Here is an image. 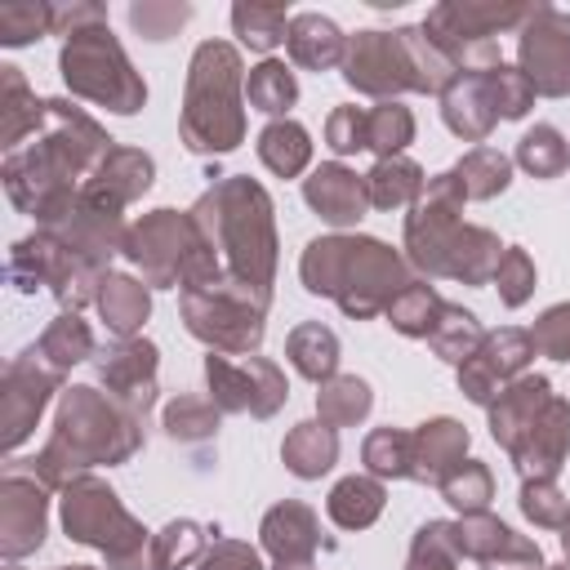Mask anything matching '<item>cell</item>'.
<instances>
[{
    "instance_id": "6da1fadb",
    "label": "cell",
    "mask_w": 570,
    "mask_h": 570,
    "mask_svg": "<svg viewBox=\"0 0 570 570\" xmlns=\"http://www.w3.org/2000/svg\"><path fill=\"white\" fill-rule=\"evenodd\" d=\"M116 151L98 120L62 98H45V116L27 142L4 156V191L40 227H53L76 205L94 169Z\"/></svg>"
},
{
    "instance_id": "7a4b0ae2",
    "label": "cell",
    "mask_w": 570,
    "mask_h": 570,
    "mask_svg": "<svg viewBox=\"0 0 570 570\" xmlns=\"http://www.w3.org/2000/svg\"><path fill=\"white\" fill-rule=\"evenodd\" d=\"M142 445V419L129 414L111 392L98 387H67L58 401L53 436L31 459V472L45 490H67L85 468L125 463Z\"/></svg>"
},
{
    "instance_id": "3957f363",
    "label": "cell",
    "mask_w": 570,
    "mask_h": 570,
    "mask_svg": "<svg viewBox=\"0 0 570 570\" xmlns=\"http://www.w3.org/2000/svg\"><path fill=\"white\" fill-rule=\"evenodd\" d=\"M196 227L214 245L223 276L272 294L276 276V218L272 196L254 178H223L191 205Z\"/></svg>"
},
{
    "instance_id": "277c9868",
    "label": "cell",
    "mask_w": 570,
    "mask_h": 570,
    "mask_svg": "<svg viewBox=\"0 0 570 570\" xmlns=\"http://www.w3.org/2000/svg\"><path fill=\"white\" fill-rule=\"evenodd\" d=\"M298 276L312 294L334 298L347 316L365 321L387 312L410 285V263L374 236H316L303 249Z\"/></svg>"
},
{
    "instance_id": "5b68a950",
    "label": "cell",
    "mask_w": 570,
    "mask_h": 570,
    "mask_svg": "<svg viewBox=\"0 0 570 570\" xmlns=\"http://www.w3.org/2000/svg\"><path fill=\"white\" fill-rule=\"evenodd\" d=\"M178 129L196 156H223L245 142V67L236 45L227 40L196 45Z\"/></svg>"
},
{
    "instance_id": "8992f818",
    "label": "cell",
    "mask_w": 570,
    "mask_h": 570,
    "mask_svg": "<svg viewBox=\"0 0 570 570\" xmlns=\"http://www.w3.org/2000/svg\"><path fill=\"white\" fill-rule=\"evenodd\" d=\"M125 258L156 289H169V285L205 289V285L223 281V263H218L214 245L205 240V232L196 227L191 209L187 214H178V209L142 214L125 236Z\"/></svg>"
},
{
    "instance_id": "52a82bcc",
    "label": "cell",
    "mask_w": 570,
    "mask_h": 570,
    "mask_svg": "<svg viewBox=\"0 0 570 570\" xmlns=\"http://www.w3.org/2000/svg\"><path fill=\"white\" fill-rule=\"evenodd\" d=\"M62 80L76 98H89L116 116H134L147 102V85L142 76L129 67L120 40L111 36V27H85L76 36H67L62 53H58Z\"/></svg>"
},
{
    "instance_id": "ba28073f",
    "label": "cell",
    "mask_w": 570,
    "mask_h": 570,
    "mask_svg": "<svg viewBox=\"0 0 570 570\" xmlns=\"http://www.w3.org/2000/svg\"><path fill=\"white\" fill-rule=\"evenodd\" d=\"M267 303H272V294H258V289L227 281V276L218 285H205V289H183V298H178L191 338L209 343V352H223V356L258 352L263 330H267L263 325Z\"/></svg>"
},
{
    "instance_id": "9c48e42d",
    "label": "cell",
    "mask_w": 570,
    "mask_h": 570,
    "mask_svg": "<svg viewBox=\"0 0 570 570\" xmlns=\"http://www.w3.org/2000/svg\"><path fill=\"white\" fill-rule=\"evenodd\" d=\"M534 4H494V0H445L436 9H428L423 18V36L450 53V62L459 71H490L499 67V45L494 36L503 27H517L530 18Z\"/></svg>"
},
{
    "instance_id": "30bf717a",
    "label": "cell",
    "mask_w": 570,
    "mask_h": 570,
    "mask_svg": "<svg viewBox=\"0 0 570 570\" xmlns=\"http://www.w3.org/2000/svg\"><path fill=\"white\" fill-rule=\"evenodd\" d=\"M62 530L76 543H89L107 557V566H125L147 548V530L125 512L120 494L98 476H76L62 490Z\"/></svg>"
},
{
    "instance_id": "8fae6325",
    "label": "cell",
    "mask_w": 570,
    "mask_h": 570,
    "mask_svg": "<svg viewBox=\"0 0 570 570\" xmlns=\"http://www.w3.org/2000/svg\"><path fill=\"white\" fill-rule=\"evenodd\" d=\"M102 276H107V272L89 267V263L76 258L71 249H62L49 232H36V236L18 240L13 254H9V281H13L18 289L31 294L36 285H49L53 298H58L62 307H71V312L85 307V303H98Z\"/></svg>"
},
{
    "instance_id": "7c38bea8",
    "label": "cell",
    "mask_w": 570,
    "mask_h": 570,
    "mask_svg": "<svg viewBox=\"0 0 570 570\" xmlns=\"http://www.w3.org/2000/svg\"><path fill=\"white\" fill-rule=\"evenodd\" d=\"M205 379H209V401L223 414L272 419L285 405V396H289V383H285L281 365L267 361V356H223V352H209L205 356Z\"/></svg>"
},
{
    "instance_id": "4fadbf2b",
    "label": "cell",
    "mask_w": 570,
    "mask_h": 570,
    "mask_svg": "<svg viewBox=\"0 0 570 570\" xmlns=\"http://www.w3.org/2000/svg\"><path fill=\"white\" fill-rule=\"evenodd\" d=\"M343 80L356 94H370V98H383V102H392L396 94H410V89L419 94L405 27L401 31H356V36H347Z\"/></svg>"
},
{
    "instance_id": "5bb4252c",
    "label": "cell",
    "mask_w": 570,
    "mask_h": 570,
    "mask_svg": "<svg viewBox=\"0 0 570 570\" xmlns=\"http://www.w3.org/2000/svg\"><path fill=\"white\" fill-rule=\"evenodd\" d=\"M517 71L543 98H570V13L534 4L517 31Z\"/></svg>"
},
{
    "instance_id": "9a60e30c",
    "label": "cell",
    "mask_w": 570,
    "mask_h": 570,
    "mask_svg": "<svg viewBox=\"0 0 570 570\" xmlns=\"http://www.w3.org/2000/svg\"><path fill=\"white\" fill-rule=\"evenodd\" d=\"M463 200L468 196H463L454 169H445V174H432L423 196L410 205V214H405V249H410V263L419 272L436 276V263H441L445 245L463 227Z\"/></svg>"
},
{
    "instance_id": "2e32d148",
    "label": "cell",
    "mask_w": 570,
    "mask_h": 570,
    "mask_svg": "<svg viewBox=\"0 0 570 570\" xmlns=\"http://www.w3.org/2000/svg\"><path fill=\"white\" fill-rule=\"evenodd\" d=\"M530 356H534L530 330L503 325V330L485 334V343L476 347V356L459 365V387H463V396H468L472 405H485V410H490V401H494L512 379L525 374Z\"/></svg>"
},
{
    "instance_id": "e0dca14e",
    "label": "cell",
    "mask_w": 570,
    "mask_h": 570,
    "mask_svg": "<svg viewBox=\"0 0 570 570\" xmlns=\"http://www.w3.org/2000/svg\"><path fill=\"white\" fill-rule=\"evenodd\" d=\"M58 379H62V374H58L53 365H45L36 347L22 352V356L4 370V396H0V410H4V445H9V450H18V445L31 436L36 419L45 414L49 396L58 392Z\"/></svg>"
},
{
    "instance_id": "ac0fdd59",
    "label": "cell",
    "mask_w": 570,
    "mask_h": 570,
    "mask_svg": "<svg viewBox=\"0 0 570 570\" xmlns=\"http://www.w3.org/2000/svg\"><path fill=\"white\" fill-rule=\"evenodd\" d=\"M450 539H454V552H459V557H472V561H481L485 570H543L539 543L521 539L512 525H503V521L490 517V512L450 521Z\"/></svg>"
},
{
    "instance_id": "d6986e66",
    "label": "cell",
    "mask_w": 570,
    "mask_h": 570,
    "mask_svg": "<svg viewBox=\"0 0 570 570\" xmlns=\"http://www.w3.org/2000/svg\"><path fill=\"white\" fill-rule=\"evenodd\" d=\"M156 343L147 338H116L102 356H98V379L107 383V392L138 419H147V410L156 405Z\"/></svg>"
},
{
    "instance_id": "ffe728a7",
    "label": "cell",
    "mask_w": 570,
    "mask_h": 570,
    "mask_svg": "<svg viewBox=\"0 0 570 570\" xmlns=\"http://www.w3.org/2000/svg\"><path fill=\"white\" fill-rule=\"evenodd\" d=\"M45 485L36 476H18V472H4L0 481V552L9 561L36 552L45 543Z\"/></svg>"
},
{
    "instance_id": "44dd1931",
    "label": "cell",
    "mask_w": 570,
    "mask_h": 570,
    "mask_svg": "<svg viewBox=\"0 0 570 570\" xmlns=\"http://www.w3.org/2000/svg\"><path fill=\"white\" fill-rule=\"evenodd\" d=\"M566 454H570V401L552 396L543 405V414L534 419V428L521 436V445L508 459L517 463L521 481H557Z\"/></svg>"
},
{
    "instance_id": "7402d4cb",
    "label": "cell",
    "mask_w": 570,
    "mask_h": 570,
    "mask_svg": "<svg viewBox=\"0 0 570 570\" xmlns=\"http://www.w3.org/2000/svg\"><path fill=\"white\" fill-rule=\"evenodd\" d=\"M151 156L138 151V147H116L98 169L94 178L80 187V200L94 205V209H107V214H120L129 200H138L147 187H151Z\"/></svg>"
},
{
    "instance_id": "603a6c76",
    "label": "cell",
    "mask_w": 570,
    "mask_h": 570,
    "mask_svg": "<svg viewBox=\"0 0 570 570\" xmlns=\"http://www.w3.org/2000/svg\"><path fill=\"white\" fill-rule=\"evenodd\" d=\"M303 200L330 223V227H356L370 209V191H365V174L330 160L321 165L312 178H303Z\"/></svg>"
},
{
    "instance_id": "cb8c5ba5",
    "label": "cell",
    "mask_w": 570,
    "mask_h": 570,
    "mask_svg": "<svg viewBox=\"0 0 570 570\" xmlns=\"http://www.w3.org/2000/svg\"><path fill=\"white\" fill-rule=\"evenodd\" d=\"M552 401V383L543 374H521L512 379L494 401H490V436L512 454L521 445V436L534 428V419L543 414V405Z\"/></svg>"
},
{
    "instance_id": "d4e9b609",
    "label": "cell",
    "mask_w": 570,
    "mask_h": 570,
    "mask_svg": "<svg viewBox=\"0 0 570 570\" xmlns=\"http://www.w3.org/2000/svg\"><path fill=\"white\" fill-rule=\"evenodd\" d=\"M441 116L450 125V134H459L463 142H485L490 129L499 125V111H494V94H490V80L485 71H459L450 80V89L441 94Z\"/></svg>"
},
{
    "instance_id": "484cf974",
    "label": "cell",
    "mask_w": 570,
    "mask_h": 570,
    "mask_svg": "<svg viewBox=\"0 0 570 570\" xmlns=\"http://www.w3.org/2000/svg\"><path fill=\"white\" fill-rule=\"evenodd\" d=\"M258 534H263V548L276 557V566L281 561H312L316 548H321L316 512L307 503H298V499H285V503L267 508Z\"/></svg>"
},
{
    "instance_id": "4316f807",
    "label": "cell",
    "mask_w": 570,
    "mask_h": 570,
    "mask_svg": "<svg viewBox=\"0 0 570 570\" xmlns=\"http://www.w3.org/2000/svg\"><path fill=\"white\" fill-rule=\"evenodd\" d=\"M503 258V245L490 227H472L463 223L454 232V240L445 245L441 263H436V276H450V281H463V285H485L494 281V267Z\"/></svg>"
},
{
    "instance_id": "83f0119b",
    "label": "cell",
    "mask_w": 570,
    "mask_h": 570,
    "mask_svg": "<svg viewBox=\"0 0 570 570\" xmlns=\"http://www.w3.org/2000/svg\"><path fill=\"white\" fill-rule=\"evenodd\" d=\"M468 454V428L454 419H428L414 428V472L410 481H432L441 485L445 472H454Z\"/></svg>"
},
{
    "instance_id": "f1b7e54d",
    "label": "cell",
    "mask_w": 570,
    "mask_h": 570,
    "mask_svg": "<svg viewBox=\"0 0 570 570\" xmlns=\"http://www.w3.org/2000/svg\"><path fill=\"white\" fill-rule=\"evenodd\" d=\"M285 49L298 67L307 71H330V67H343V53H347V36L325 18V13H294L289 18V31H285Z\"/></svg>"
},
{
    "instance_id": "f546056e",
    "label": "cell",
    "mask_w": 570,
    "mask_h": 570,
    "mask_svg": "<svg viewBox=\"0 0 570 570\" xmlns=\"http://www.w3.org/2000/svg\"><path fill=\"white\" fill-rule=\"evenodd\" d=\"M205 548H209V543H205V525L178 517V521H169L165 530H156V534L147 539V548H142L134 561H125V566H116V570H183V566L200 561Z\"/></svg>"
},
{
    "instance_id": "4dcf8cb0",
    "label": "cell",
    "mask_w": 570,
    "mask_h": 570,
    "mask_svg": "<svg viewBox=\"0 0 570 570\" xmlns=\"http://www.w3.org/2000/svg\"><path fill=\"white\" fill-rule=\"evenodd\" d=\"M281 459H285V468H289L298 481H316V476H325V472L334 468V459H338V432H334L330 423H321V419L294 423L289 436H285V445H281Z\"/></svg>"
},
{
    "instance_id": "1f68e13d",
    "label": "cell",
    "mask_w": 570,
    "mask_h": 570,
    "mask_svg": "<svg viewBox=\"0 0 570 570\" xmlns=\"http://www.w3.org/2000/svg\"><path fill=\"white\" fill-rule=\"evenodd\" d=\"M98 312H102V321H107V330L116 338H138V330H142V321L151 312V294L134 276L107 272L102 285H98Z\"/></svg>"
},
{
    "instance_id": "d6a6232c",
    "label": "cell",
    "mask_w": 570,
    "mask_h": 570,
    "mask_svg": "<svg viewBox=\"0 0 570 570\" xmlns=\"http://www.w3.org/2000/svg\"><path fill=\"white\" fill-rule=\"evenodd\" d=\"M285 361H289L303 379L330 383V379L338 374V338H334V330L321 325V321L294 325L289 338H285Z\"/></svg>"
},
{
    "instance_id": "836d02e7",
    "label": "cell",
    "mask_w": 570,
    "mask_h": 570,
    "mask_svg": "<svg viewBox=\"0 0 570 570\" xmlns=\"http://www.w3.org/2000/svg\"><path fill=\"white\" fill-rule=\"evenodd\" d=\"M383 503H387V490H383L379 476H343V481L330 490L325 512H330V521H334L338 530H365V525L379 521Z\"/></svg>"
},
{
    "instance_id": "e575fe53",
    "label": "cell",
    "mask_w": 570,
    "mask_h": 570,
    "mask_svg": "<svg viewBox=\"0 0 570 570\" xmlns=\"http://www.w3.org/2000/svg\"><path fill=\"white\" fill-rule=\"evenodd\" d=\"M428 178L423 169L410 160V156H392V160H379L370 174H365V191H370V205L374 209H401V205H414L423 196Z\"/></svg>"
},
{
    "instance_id": "d590c367",
    "label": "cell",
    "mask_w": 570,
    "mask_h": 570,
    "mask_svg": "<svg viewBox=\"0 0 570 570\" xmlns=\"http://www.w3.org/2000/svg\"><path fill=\"white\" fill-rule=\"evenodd\" d=\"M481 343H485L481 321H476L468 307H459V303H441L436 325H432V334H428V347H432L441 361L463 365V361H472V356H476V347H481Z\"/></svg>"
},
{
    "instance_id": "8d00e7d4",
    "label": "cell",
    "mask_w": 570,
    "mask_h": 570,
    "mask_svg": "<svg viewBox=\"0 0 570 570\" xmlns=\"http://www.w3.org/2000/svg\"><path fill=\"white\" fill-rule=\"evenodd\" d=\"M258 160L272 169V174H281V178H294V174H303L307 169V160H312V138H307V129L298 125V120H272L263 134H258Z\"/></svg>"
},
{
    "instance_id": "74e56055",
    "label": "cell",
    "mask_w": 570,
    "mask_h": 570,
    "mask_svg": "<svg viewBox=\"0 0 570 570\" xmlns=\"http://www.w3.org/2000/svg\"><path fill=\"white\" fill-rule=\"evenodd\" d=\"M245 102H249L254 111H267V116L285 120V111L298 102V80H294V71H289L285 62H276V58H263V62L249 67V76H245Z\"/></svg>"
},
{
    "instance_id": "f35d334b",
    "label": "cell",
    "mask_w": 570,
    "mask_h": 570,
    "mask_svg": "<svg viewBox=\"0 0 570 570\" xmlns=\"http://www.w3.org/2000/svg\"><path fill=\"white\" fill-rule=\"evenodd\" d=\"M36 352H40L45 365H53L62 374V370H71V365H80V361L94 356V330L76 312H62V316L49 321V330L36 343Z\"/></svg>"
},
{
    "instance_id": "ab89813d",
    "label": "cell",
    "mask_w": 570,
    "mask_h": 570,
    "mask_svg": "<svg viewBox=\"0 0 570 570\" xmlns=\"http://www.w3.org/2000/svg\"><path fill=\"white\" fill-rule=\"evenodd\" d=\"M370 405H374V392H370V383L356 379V374H334V379L321 383V392H316V414H321V423H330L334 432L361 423V419L370 414Z\"/></svg>"
},
{
    "instance_id": "60d3db41",
    "label": "cell",
    "mask_w": 570,
    "mask_h": 570,
    "mask_svg": "<svg viewBox=\"0 0 570 570\" xmlns=\"http://www.w3.org/2000/svg\"><path fill=\"white\" fill-rule=\"evenodd\" d=\"M454 178H459V187H463L468 200H490V196H499V191L512 183V160H508L499 147L481 142V147H472V151L454 165Z\"/></svg>"
},
{
    "instance_id": "b9f144b4",
    "label": "cell",
    "mask_w": 570,
    "mask_h": 570,
    "mask_svg": "<svg viewBox=\"0 0 570 570\" xmlns=\"http://www.w3.org/2000/svg\"><path fill=\"white\" fill-rule=\"evenodd\" d=\"M370 476L379 481H410L414 472V432L405 428H374L365 436V450H361Z\"/></svg>"
},
{
    "instance_id": "7bdbcfd3",
    "label": "cell",
    "mask_w": 570,
    "mask_h": 570,
    "mask_svg": "<svg viewBox=\"0 0 570 570\" xmlns=\"http://www.w3.org/2000/svg\"><path fill=\"white\" fill-rule=\"evenodd\" d=\"M0 111H4V147L9 151L22 142V134H36V125L45 116V102L31 98L18 67H0Z\"/></svg>"
},
{
    "instance_id": "ee69618b",
    "label": "cell",
    "mask_w": 570,
    "mask_h": 570,
    "mask_svg": "<svg viewBox=\"0 0 570 570\" xmlns=\"http://www.w3.org/2000/svg\"><path fill=\"white\" fill-rule=\"evenodd\" d=\"M517 165L534 178H561L570 169V142L552 125H534L517 142Z\"/></svg>"
},
{
    "instance_id": "f6af8a7d",
    "label": "cell",
    "mask_w": 570,
    "mask_h": 570,
    "mask_svg": "<svg viewBox=\"0 0 570 570\" xmlns=\"http://www.w3.org/2000/svg\"><path fill=\"white\" fill-rule=\"evenodd\" d=\"M441 303H445V298H441L428 281H410V285L392 298L387 321H392V330H401L405 338H428V334H432V325H436Z\"/></svg>"
},
{
    "instance_id": "bcb514c9",
    "label": "cell",
    "mask_w": 570,
    "mask_h": 570,
    "mask_svg": "<svg viewBox=\"0 0 570 570\" xmlns=\"http://www.w3.org/2000/svg\"><path fill=\"white\" fill-rule=\"evenodd\" d=\"M441 499H445L454 512H463V517L485 512L490 499H494V476H490V468L476 463V459H463L454 472L441 476Z\"/></svg>"
},
{
    "instance_id": "7dc6e473",
    "label": "cell",
    "mask_w": 570,
    "mask_h": 570,
    "mask_svg": "<svg viewBox=\"0 0 570 570\" xmlns=\"http://www.w3.org/2000/svg\"><path fill=\"white\" fill-rule=\"evenodd\" d=\"M232 31L254 53H272L289 31V13H285V4H236L232 9Z\"/></svg>"
},
{
    "instance_id": "c3c4849f",
    "label": "cell",
    "mask_w": 570,
    "mask_h": 570,
    "mask_svg": "<svg viewBox=\"0 0 570 570\" xmlns=\"http://www.w3.org/2000/svg\"><path fill=\"white\" fill-rule=\"evenodd\" d=\"M218 405L209 401V396H174L169 405H165V432L174 436V441H183V445H196V441H209L214 432H218Z\"/></svg>"
},
{
    "instance_id": "681fc988",
    "label": "cell",
    "mask_w": 570,
    "mask_h": 570,
    "mask_svg": "<svg viewBox=\"0 0 570 570\" xmlns=\"http://www.w3.org/2000/svg\"><path fill=\"white\" fill-rule=\"evenodd\" d=\"M414 142V116L401 102H379L370 107V151H379V160L401 156Z\"/></svg>"
},
{
    "instance_id": "f907efd6",
    "label": "cell",
    "mask_w": 570,
    "mask_h": 570,
    "mask_svg": "<svg viewBox=\"0 0 570 570\" xmlns=\"http://www.w3.org/2000/svg\"><path fill=\"white\" fill-rule=\"evenodd\" d=\"M49 31H53V4H31V0L0 4V40L4 45H31Z\"/></svg>"
},
{
    "instance_id": "816d5d0a",
    "label": "cell",
    "mask_w": 570,
    "mask_h": 570,
    "mask_svg": "<svg viewBox=\"0 0 570 570\" xmlns=\"http://www.w3.org/2000/svg\"><path fill=\"white\" fill-rule=\"evenodd\" d=\"M454 566H459V552H454V539H450V521L419 525L405 570H454Z\"/></svg>"
},
{
    "instance_id": "f5cc1de1",
    "label": "cell",
    "mask_w": 570,
    "mask_h": 570,
    "mask_svg": "<svg viewBox=\"0 0 570 570\" xmlns=\"http://www.w3.org/2000/svg\"><path fill=\"white\" fill-rule=\"evenodd\" d=\"M485 80H490V94H494V111H499V120H521V116L534 107V89H530V80H525L517 67L499 62V67H490V71H485Z\"/></svg>"
},
{
    "instance_id": "db71d44e",
    "label": "cell",
    "mask_w": 570,
    "mask_h": 570,
    "mask_svg": "<svg viewBox=\"0 0 570 570\" xmlns=\"http://www.w3.org/2000/svg\"><path fill=\"white\" fill-rule=\"evenodd\" d=\"M325 147L334 156H352V151H365L370 147V111L365 107H334L330 120H325Z\"/></svg>"
},
{
    "instance_id": "11a10c76",
    "label": "cell",
    "mask_w": 570,
    "mask_h": 570,
    "mask_svg": "<svg viewBox=\"0 0 570 570\" xmlns=\"http://www.w3.org/2000/svg\"><path fill=\"white\" fill-rule=\"evenodd\" d=\"M494 289L503 298V307H521L530 294H534V258L517 245L503 249L499 267H494Z\"/></svg>"
},
{
    "instance_id": "9f6ffc18",
    "label": "cell",
    "mask_w": 570,
    "mask_h": 570,
    "mask_svg": "<svg viewBox=\"0 0 570 570\" xmlns=\"http://www.w3.org/2000/svg\"><path fill=\"white\" fill-rule=\"evenodd\" d=\"M521 512L543 530H561L570 517V499L557 490V481H521Z\"/></svg>"
},
{
    "instance_id": "6f0895ef",
    "label": "cell",
    "mask_w": 570,
    "mask_h": 570,
    "mask_svg": "<svg viewBox=\"0 0 570 570\" xmlns=\"http://www.w3.org/2000/svg\"><path fill=\"white\" fill-rule=\"evenodd\" d=\"M191 18V4H169V0H142V4H129V22L138 36L147 40H169L178 36V27Z\"/></svg>"
},
{
    "instance_id": "680465c9",
    "label": "cell",
    "mask_w": 570,
    "mask_h": 570,
    "mask_svg": "<svg viewBox=\"0 0 570 570\" xmlns=\"http://www.w3.org/2000/svg\"><path fill=\"white\" fill-rule=\"evenodd\" d=\"M530 343H534V352H543L552 361H570V303H552L530 325Z\"/></svg>"
},
{
    "instance_id": "91938a15",
    "label": "cell",
    "mask_w": 570,
    "mask_h": 570,
    "mask_svg": "<svg viewBox=\"0 0 570 570\" xmlns=\"http://www.w3.org/2000/svg\"><path fill=\"white\" fill-rule=\"evenodd\" d=\"M196 570H263V561H258V552H254L249 543H240V539H214V543L205 548V557L196 561Z\"/></svg>"
},
{
    "instance_id": "94428289",
    "label": "cell",
    "mask_w": 570,
    "mask_h": 570,
    "mask_svg": "<svg viewBox=\"0 0 570 570\" xmlns=\"http://www.w3.org/2000/svg\"><path fill=\"white\" fill-rule=\"evenodd\" d=\"M107 22V9L102 4H62L53 9V31L58 36H76L85 27H102Z\"/></svg>"
},
{
    "instance_id": "6125c7cd",
    "label": "cell",
    "mask_w": 570,
    "mask_h": 570,
    "mask_svg": "<svg viewBox=\"0 0 570 570\" xmlns=\"http://www.w3.org/2000/svg\"><path fill=\"white\" fill-rule=\"evenodd\" d=\"M276 570H316V566H312V561H281Z\"/></svg>"
},
{
    "instance_id": "be15d7a7",
    "label": "cell",
    "mask_w": 570,
    "mask_h": 570,
    "mask_svg": "<svg viewBox=\"0 0 570 570\" xmlns=\"http://www.w3.org/2000/svg\"><path fill=\"white\" fill-rule=\"evenodd\" d=\"M561 548H566V561H570V517H566V525H561Z\"/></svg>"
},
{
    "instance_id": "e7e4bbea",
    "label": "cell",
    "mask_w": 570,
    "mask_h": 570,
    "mask_svg": "<svg viewBox=\"0 0 570 570\" xmlns=\"http://www.w3.org/2000/svg\"><path fill=\"white\" fill-rule=\"evenodd\" d=\"M543 570H570V561H561V566H543Z\"/></svg>"
},
{
    "instance_id": "03108f58",
    "label": "cell",
    "mask_w": 570,
    "mask_h": 570,
    "mask_svg": "<svg viewBox=\"0 0 570 570\" xmlns=\"http://www.w3.org/2000/svg\"><path fill=\"white\" fill-rule=\"evenodd\" d=\"M58 570H94V566H58Z\"/></svg>"
},
{
    "instance_id": "003e7915",
    "label": "cell",
    "mask_w": 570,
    "mask_h": 570,
    "mask_svg": "<svg viewBox=\"0 0 570 570\" xmlns=\"http://www.w3.org/2000/svg\"><path fill=\"white\" fill-rule=\"evenodd\" d=\"M9 570H18V566H9Z\"/></svg>"
}]
</instances>
